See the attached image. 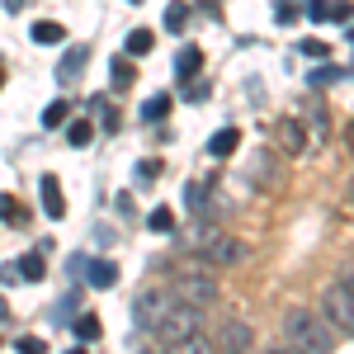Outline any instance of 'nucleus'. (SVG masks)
Wrapping results in <instances>:
<instances>
[{"label":"nucleus","instance_id":"obj_1","mask_svg":"<svg viewBox=\"0 0 354 354\" xmlns=\"http://www.w3.org/2000/svg\"><path fill=\"white\" fill-rule=\"evenodd\" d=\"M180 241H185V250H194L208 270H227V265H236V260H241V245L232 241L213 218H194V227L180 236Z\"/></svg>","mask_w":354,"mask_h":354},{"label":"nucleus","instance_id":"obj_2","mask_svg":"<svg viewBox=\"0 0 354 354\" xmlns=\"http://www.w3.org/2000/svg\"><path fill=\"white\" fill-rule=\"evenodd\" d=\"M335 335H340V330L330 326L322 312H302V307H293V312L283 317V340H288L293 350L330 354V350H335Z\"/></svg>","mask_w":354,"mask_h":354},{"label":"nucleus","instance_id":"obj_3","mask_svg":"<svg viewBox=\"0 0 354 354\" xmlns=\"http://www.w3.org/2000/svg\"><path fill=\"white\" fill-rule=\"evenodd\" d=\"M198 326H203V307L175 298V307H170L161 322H156L151 340H161V345H170V350H180L185 340H194V335H198Z\"/></svg>","mask_w":354,"mask_h":354},{"label":"nucleus","instance_id":"obj_4","mask_svg":"<svg viewBox=\"0 0 354 354\" xmlns=\"http://www.w3.org/2000/svg\"><path fill=\"white\" fill-rule=\"evenodd\" d=\"M322 317H326L340 335H354V283H340V279L326 283V293H322Z\"/></svg>","mask_w":354,"mask_h":354},{"label":"nucleus","instance_id":"obj_5","mask_svg":"<svg viewBox=\"0 0 354 354\" xmlns=\"http://www.w3.org/2000/svg\"><path fill=\"white\" fill-rule=\"evenodd\" d=\"M175 298L180 302H194V307H218L222 298V288H218V279L213 274H203V270H185V274H175Z\"/></svg>","mask_w":354,"mask_h":354},{"label":"nucleus","instance_id":"obj_6","mask_svg":"<svg viewBox=\"0 0 354 354\" xmlns=\"http://www.w3.org/2000/svg\"><path fill=\"white\" fill-rule=\"evenodd\" d=\"M170 307H175V288H142V293H137V302H133L137 330H156V322H161Z\"/></svg>","mask_w":354,"mask_h":354},{"label":"nucleus","instance_id":"obj_7","mask_svg":"<svg viewBox=\"0 0 354 354\" xmlns=\"http://www.w3.org/2000/svg\"><path fill=\"white\" fill-rule=\"evenodd\" d=\"M274 137H279V147H283L288 156H302V151L312 147V133L302 128V118H279V123H274Z\"/></svg>","mask_w":354,"mask_h":354},{"label":"nucleus","instance_id":"obj_8","mask_svg":"<svg viewBox=\"0 0 354 354\" xmlns=\"http://www.w3.org/2000/svg\"><path fill=\"white\" fill-rule=\"evenodd\" d=\"M185 208H189V218H218V208H213V180H189L185 185Z\"/></svg>","mask_w":354,"mask_h":354},{"label":"nucleus","instance_id":"obj_9","mask_svg":"<svg viewBox=\"0 0 354 354\" xmlns=\"http://www.w3.org/2000/svg\"><path fill=\"white\" fill-rule=\"evenodd\" d=\"M213 345H218V350H250V345H255V335H250V326H245V322H236V317H227V322H222L218 326V335H213Z\"/></svg>","mask_w":354,"mask_h":354},{"label":"nucleus","instance_id":"obj_10","mask_svg":"<svg viewBox=\"0 0 354 354\" xmlns=\"http://www.w3.org/2000/svg\"><path fill=\"white\" fill-rule=\"evenodd\" d=\"M71 270H85L90 288H113L118 283V265L113 260H71Z\"/></svg>","mask_w":354,"mask_h":354},{"label":"nucleus","instance_id":"obj_11","mask_svg":"<svg viewBox=\"0 0 354 354\" xmlns=\"http://www.w3.org/2000/svg\"><path fill=\"white\" fill-rule=\"evenodd\" d=\"M85 62H90V48H66V57H62V62H57V81H62V85L81 81Z\"/></svg>","mask_w":354,"mask_h":354},{"label":"nucleus","instance_id":"obj_12","mask_svg":"<svg viewBox=\"0 0 354 354\" xmlns=\"http://www.w3.org/2000/svg\"><path fill=\"white\" fill-rule=\"evenodd\" d=\"M236 147H241V128H232V123H227V128H218V133L208 137V156H218V161H227Z\"/></svg>","mask_w":354,"mask_h":354},{"label":"nucleus","instance_id":"obj_13","mask_svg":"<svg viewBox=\"0 0 354 354\" xmlns=\"http://www.w3.org/2000/svg\"><path fill=\"white\" fill-rule=\"evenodd\" d=\"M43 213L48 218H66V198H62V180L57 175H43Z\"/></svg>","mask_w":354,"mask_h":354},{"label":"nucleus","instance_id":"obj_14","mask_svg":"<svg viewBox=\"0 0 354 354\" xmlns=\"http://www.w3.org/2000/svg\"><path fill=\"white\" fill-rule=\"evenodd\" d=\"M15 270H19V279L38 283V279L48 274V260H43V250H28V255H19V260H15Z\"/></svg>","mask_w":354,"mask_h":354},{"label":"nucleus","instance_id":"obj_15","mask_svg":"<svg viewBox=\"0 0 354 354\" xmlns=\"http://www.w3.org/2000/svg\"><path fill=\"white\" fill-rule=\"evenodd\" d=\"M198 71H203V53H198V48H185V53L175 57V76H180L185 85H189Z\"/></svg>","mask_w":354,"mask_h":354},{"label":"nucleus","instance_id":"obj_16","mask_svg":"<svg viewBox=\"0 0 354 354\" xmlns=\"http://www.w3.org/2000/svg\"><path fill=\"white\" fill-rule=\"evenodd\" d=\"M123 48H128V57H151V48H156V33H151V28H133Z\"/></svg>","mask_w":354,"mask_h":354},{"label":"nucleus","instance_id":"obj_17","mask_svg":"<svg viewBox=\"0 0 354 354\" xmlns=\"http://www.w3.org/2000/svg\"><path fill=\"white\" fill-rule=\"evenodd\" d=\"M109 81L118 85V90H128V85L137 81V66H133V57H113V62H109Z\"/></svg>","mask_w":354,"mask_h":354},{"label":"nucleus","instance_id":"obj_18","mask_svg":"<svg viewBox=\"0 0 354 354\" xmlns=\"http://www.w3.org/2000/svg\"><path fill=\"white\" fill-rule=\"evenodd\" d=\"M28 38H33V43H62V38H66V28L57 24V19H38V24L28 28Z\"/></svg>","mask_w":354,"mask_h":354},{"label":"nucleus","instance_id":"obj_19","mask_svg":"<svg viewBox=\"0 0 354 354\" xmlns=\"http://www.w3.org/2000/svg\"><path fill=\"white\" fill-rule=\"evenodd\" d=\"M165 113H170V95H151V100L142 104V118H147V123H161Z\"/></svg>","mask_w":354,"mask_h":354},{"label":"nucleus","instance_id":"obj_20","mask_svg":"<svg viewBox=\"0 0 354 354\" xmlns=\"http://www.w3.org/2000/svg\"><path fill=\"white\" fill-rule=\"evenodd\" d=\"M100 317H95V312H85V317H76V340H85V345H90V340H100Z\"/></svg>","mask_w":354,"mask_h":354},{"label":"nucleus","instance_id":"obj_21","mask_svg":"<svg viewBox=\"0 0 354 354\" xmlns=\"http://www.w3.org/2000/svg\"><path fill=\"white\" fill-rule=\"evenodd\" d=\"M66 118H71V104H66V100H53V104L43 109V128H62Z\"/></svg>","mask_w":354,"mask_h":354},{"label":"nucleus","instance_id":"obj_22","mask_svg":"<svg viewBox=\"0 0 354 354\" xmlns=\"http://www.w3.org/2000/svg\"><path fill=\"white\" fill-rule=\"evenodd\" d=\"M340 76H345L340 66H317V71L307 76V85H312V90H326V85H335V81H340Z\"/></svg>","mask_w":354,"mask_h":354},{"label":"nucleus","instance_id":"obj_23","mask_svg":"<svg viewBox=\"0 0 354 354\" xmlns=\"http://www.w3.org/2000/svg\"><path fill=\"white\" fill-rule=\"evenodd\" d=\"M185 19H189V10H185L180 0H170V10H165V28H170V33H185Z\"/></svg>","mask_w":354,"mask_h":354},{"label":"nucleus","instance_id":"obj_24","mask_svg":"<svg viewBox=\"0 0 354 354\" xmlns=\"http://www.w3.org/2000/svg\"><path fill=\"white\" fill-rule=\"evenodd\" d=\"M66 137H71V147H90V137H95V128H90L85 118H76V123L66 128Z\"/></svg>","mask_w":354,"mask_h":354},{"label":"nucleus","instance_id":"obj_25","mask_svg":"<svg viewBox=\"0 0 354 354\" xmlns=\"http://www.w3.org/2000/svg\"><path fill=\"white\" fill-rule=\"evenodd\" d=\"M151 232H175V213H170V208H151Z\"/></svg>","mask_w":354,"mask_h":354},{"label":"nucleus","instance_id":"obj_26","mask_svg":"<svg viewBox=\"0 0 354 354\" xmlns=\"http://www.w3.org/2000/svg\"><path fill=\"white\" fill-rule=\"evenodd\" d=\"M298 48H302V57H312V62H326V53H330V48L322 43V38H302Z\"/></svg>","mask_w":354,"mask_h":354},{"label":"nucleus","instance_id":"obj_27","mask_svg":"<svg viewBox=\"0 0 354 354\" xmlns=\"http://www.w3.org/2000/svg\"><path fill=\"white\" fill-rule=\"evenodd\" d=\"M0 218H5V222H24V208H19L10 194H0Z\"/></svg>","mask_w":354,"mask_h":354},{"label":"nucleus","instance_id":"obj_28","mask_svg":"<svg viewBox=\"0 0 354 354\" xmlns=\"http://www.w3.org/2000/svg\"><path fill=\"white\" fill-rule=\"evenodd\" d=\"M307 118H312V133H317V137L326 133V109H322L317 100H307Z\"/></svg>","mask_w":354,"mask_h":354},{"label":"nucleus","instance_id":"obj_29","mask_svg":"<svg viewBox=\"0 0 354 354\" xmlns=\"http://www.w3.org/2000/svg\"><path fill=\"white\" fill-rule=\"evenodd\" d=\"M274 19H279V24H298V5H293V0H279V5H274Z\"/></svg>","mask_w":354,"mask_h":354},{"label":"nucleus","instance_id":"obj_30","mask_svg":"<svg viewBox=\"0 0 354 354\" xmlns=\"http://www.w3.org/2000/svg\"><path fill=\"white\" fill-rule=\"evenodd\" d=\"M307 19L326 24V19H330V0H307Z\"/></svg>","mask_w":354,"mask_h":354},{"label":"nucleus","instance_id":"obj_31","mask_svg":"<svg viewBox=\"0 0 354 354\" xmlns=\"http://www.w3.org/2000/svg\"><path fill=\"white\" fill-rule=\"evenodd\" d=\"M95 109H100V118H104L100 128H104V133H118V113H113L109 104H104V100H95Z\"/></svg>","mask_w":354,"mask_h":354},{"label":"nucleus","instance_id":"obj_32","mask_svg":"<svg viewBox=\"0 0 354 354\" xmlns=\"http://www.w3.org/2000/svg\"><path fill=\"white\" fill-rule=\"evenodd\" d=\"M350 19H354V5H350V0L330 5V24H350Z\"/></svg>","mask_w":354,"mask_h":354},{"label":"nucleus","instance_id":"obj_33","mask_svg":"<svg viewBox=\"0 0 354 354\" xmlns=\"http://www.w3.org/2000/svg\"><path fill=\"white\" fill-rule=\"evenodd\" d=\"M156 175H161V161H142L137 165V180H142V185H151Z\"/></svg>","mask_w":354,"mask_h":354},{"label":"nucleus","instance_id":"obj_34","mask_svg":"<svg viewBox=\"0 0 354 354\" xmlns=\"http://www.w3.org/2000/svg\"><path fill=\"white\" fill-rule=\"evenodd\" d=\"M43 350H48V345H43V340H33V335L19 340V354H43Z\"/></svg>","mask_w":354,"mask_h":354},{"label":"nucleus","instance_id":"obj_35","mask_svg":"<svg viewBox=\"0 0 354 354\" xmlns=\"http://www.w3.org/2000/svg\"><path fill=\"white\" fill-rule=\"evenodd\" d=\"M0 283H19V270L15 265H0Z\"/></svg>","mask_w":354,"mask_h":354},{"label":"nucleus","instance_id":"obj_36","mask_svg":"<svg viewBox=\"0 0 354 354\" xmlns=\"http://www.w3.org/2000/svg\"><path fill=\"white\" fill-rule=\"evenodd\" d=\"M5 317H10V302H5V293H0V322H5Z\"/></svg>","mask_w":354,"mask_h":354},{"label":"nucleus","instance_id":"obj_37","mask_svg":"<svg viewBox=\"0 0 354 354\" xmlns=\"http://www.w3.org/2000/svg\"><path fill=\"white\" fill-rule=\"evenodd\" d=\"M5 5H10V10H19V5H24V0H5Z\"/></svg>","mask_w":354,"mask_h":354},{"label":"nucleus","instance_id":"obj_38","mask_svg":"<svg viewBox=\"0 0 354 354\" xmlns=\"http://www.w3.org/2000/svg\"><path fill=\"white\" fill-rule=\"evenodd\" d=\"M350 43H354V19H350Z\"/></svg>","mask_w":354,"mask_h":354},{"label":"nucleus","instance_id":"obj_39","mask_svg":"<svg viewBox=\"0 0 354 354\" xmlns=\"http://www.w3.org/2000/svg\"><path fill=\"white\" fill-rule=\"evenodd\" d=\"M0 81H5V62H0Z\"/></svg>","mask_w":354,"mask_h":354},{"label":"nucleus","instance_id":"obj_40","mask_svg":"<svg viewBox=\"0 0 354 354\" xmlns=\"http://www.w3.org/2000/svg\"><path fill=\"white\" fill-rule=\"evenodd\" d=\"M133 5H137V0H133Z\"/></svg>","mask_w":354,"mask_h":354}]
</instances>
